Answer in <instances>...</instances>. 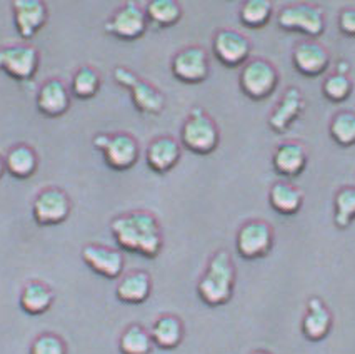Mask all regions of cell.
Returning <instances> with one entry per match:
<instances>
[{
	"label": "cell",
	"mask_w": 355,
	"mask_h": 354,
	"mask_svg": "<svg viewBox=\"0 0 355 354\" xmlns=\"http://www.w3.org/2000/svg\"><path fill=\"white\" fill-rule=\"evenodd\" d=\"M146 15L148 24L157 28H168L180 22L184 9L175 0H152L146 7Z\"/></svg>",
	"instance_id": "cell-27"
},
{
	"label": "cell",
	"mask_w": 355,
	"mask_h": 354,
	"mask_svg": "<svg viewBox=\"0 0 355 354\" xmlns=\"http://www.w3.org/2000/svg\"><path fill=\"white\" fill-rule=\"evenodd\" d=\"M354 90V82L349 76H342V74H330L325 77L324 84H322V92H324L325 99H329L330 102H344L352 96Z\"/></svg>",
	"instance_id": "cell-33"
},
{
	"label": "cell",
	"mask_w": 355,
	"mask_h": 354,
	"mask_svg": "<svg viewBox=\"0 0 355 354\" xmlns=\"http://www.w3.org/2000/svg\"><path fill=\"white\" fill-rule=\"evenodd\" d=\"M305 194L288 180H277L270 186L269 204L280 216H295L304 208Z\"/></svg>",
	"instance_id": "cell-23"
},
{
	"label": "cell",
	"mask_w": 355,
	"mask_h": 354,
	"mask_svg": "<svg viewBox=\"0 0 355 354\" xmlns=\"http://www.w3.org/2000/svg\"><path fill=\"white\" fill-rule=\"evenodd\" d=\"M119 349L122 354H150L154 349L150 331L142 324H130L119 337Z\"/></svg>",
	"instance_id": "cell-29"
},
{
	"label": "cell",
	"mask_w": 355,
	"mask_h": 354,
	"mask_svg": "<svg viewBox=\"0 0 355 354\" xmlns=\"http://www.w3.org/2000/svg\"><path fill=\"white\" fill-rule=\"evenodd\" d=\"M171 71L184 84H202L210 76L209 53L200 45H185L173 53Z\"/></svg>",
	"instance_id": "cell-12"
},
{
	"label": "cell",
	"mask_w": 355,
	"mask_h": 354,
	"mask_svg": "<svg viewBox=\"0 0 355 354\" xmlns=\"http://www.w3.org/2000/svg\"><path fill=\"white\" fill-rule=\"evenodd\" d=\"M237 271L227 249H218L209 259L204 274L197 283L200 301L210 307L224 306L232 299Z\"/></svg>",
	"instance_id": "cell-2"
},
{
	"label": "cell",
	"mask_w": 355,
	"mask_h": 354,
	"mask_svg": "<svg viewBox=\"0 0 355 354\" xmlns=\"http://www.w3.org/2000/svg\"><path fill=\"white\" fill-rule=\"evenodd\" d=\"M72 201L64 189L49 186L40 189L32 201V217L39 226H59L69 219Z\"/></svg>",
	"instance_id": "cell-9"
},
{
	"label": "cell",
	"mask_w": 355,
	"mask_h": 354,
	"mask_svg": "<svg viewBox=\"0 0 355 354\" xmlns=\"http://www.w3.org/2000/svg\"><path fill=\"white\" fill-rule=\"evenodd\" d=\"M147 27L148 20L146 9L139 6L137 2L122 3L104 24L107 34L115 37V39L127 40V42L140 39L147 32Z\"/></svg>",
	"instance_id": "cell-10"
},
{
	"label": "cell",
	"mask_w": 355,
	"mask_h": 354,
	"mask_svg": "<svg viewBox=\"0 0 355 354\" xmlns=\"http://www.w3.org/2000/svg\"><path fill=\"white\" fill-rule=\"evenodd\" d=\"M212 52L225 67H241L250 59L252 42L247 35L235 28H218L212 39Z\"/></svg>",
	"instance_id": "cell-13"
},
{
	"label": "cell",
	"mask_w": 355,
	"mask_h": 354,
	"mask_svg": "<svg viewBox=\"0 0 355 354\" xmlns=\"http://www.w3.org/2000/svg\"><path fill=\"white\" fill-rule=\"evenodd\" d=\"M355 221V186L340 187L334 196V224L347 229Z\"/></svg>",
	"instance_id": "cell-31"
},
{
	"label": "cell",
	"mask_w": 355,
	"mask_h": 354,
	"mask_svg": "<svg viewBox=\"0 0 355 354\" xmlns=\"http://www.w3.org/2000/svg\"><path fill=\"white\" fill-rule=\"evenodd\" d=\"M154 346L165 351L179 348L185 336V328L182 319L175 314H162L154 321L150 329Z\"/></svg>",
	"instance_id": "cell-24"
},
{
	"label": "cell",
	"mask_w": 355,
	"mask_h": 354,
	"mask_svg": "<svg viewBox=\"0 0 355 354\" xmlns=\"http://www.w3.org/2000/svg\"><path fill=\"white\" fill-rule=\"evenodd\" d=\"M152 278L147 271L134 269L123 274L115 287V296L121 303L142 304L150 298Z\"/></svg>",
	"instance_id": "cell-22"
},
{
	"label": "cell",
	"mask_w": 355,
	"mask_h": 354,
	"mask_svg": "<svg viewBox=\"0 0 355 354\" xmlns=\"http://www.w3.org/2000/svg\"><path fill=\"white\" fill-rule=\"evenodd\" d=\"M6 172L15 179H31L39 169V154L28 144H15L3 158Z\"/></svg>",
	"instance_id": "cell-25"
},
{
	"label": "cell",
	"mask_w": 355,
	"mask_h": 354,
	"mask_svg": "<svg viewBox=\"0 0 355 354\" xmlns=\"http://www.w3.org/2000/svg\"><path fill=\"white\" fill-rule=\"evenodd\" d=\"M40 65V52L31 44L0 47V71L17 82H28L35 77Z\"/></svg>",
	"instance_id": "cell-11"
},
{
	"label": "cell",
	"mask_w": 355,
	"mask_h": 354,
	"mask_svg": "<svg viewBox=\"0 0 355 354\" xmlns=\"http://www.w3.org/2000/svg\"><path fill=\"white\" fill-rule=\"evenodd\" d=\"M280 76L277 67L270 60L254 57L242 65L239 74L241 90L252 101H266L279 87Z\"/></svg>",
	"instance_id": "cell-4"
},
{
	"label": "cell",
	"mask_w": 355,
	"mask_h": 354,
	"mask_svg": "<svg viewBox=\"0 0 355 354\" xmlns=\"http://www.w3.org/2000/svg\"><path fill=\"white\" fill-rule=\"evenodd\" d=\"M80 258L90 271L105 279L121 278L123 267H125V258L121 251L104 244H97V242L85 244L82 248Z\"/></svg>",
	"instance_id": "cell-14"
},
{
	"label": "cell",
	"mask_w": 355,
	"mask_h": 354,
	"mask_svg": "<svg viewBox=\"0 0 355 354\" xmlns=\"http://www.w3.org/2000/svg\"><path fill=\"white\" fill-rule=\"evenodd\" d=\"M14 26L22 39H32L42 31L49 20V9L40 0H14Z\"/></svg>",
	"instance_id": "cell-18"
},
{
	"label": "cell",
	"mask_w": 355,
	"mask_h": 354,
	"mask_svg": "<svg viewBox=\"0 0 355 354\" xmlns=\"http://www.w3.org/2000/svg\"><path fill=\"white\" fill-rule=\"evenodd\" d=\"M101 87L102 77L97 69L90 67V65H80V67L73 72L69 89L73 97L87 101V99L96 97Z\"/></svg>",
	"instance_id": "cell-28"
},
{
	"label": "cell",
	"mask_w": 355,
	"mask_h": 354,
	"mask_svg": "<svg viewBox=\"0 0 355 354\" xmlns=\"http://www.w3.org/2000/svg\"><path fill=\"white\" fill-rule=\"evenodd\" d=\"M275 244V230L267 221L249 219L239 228L235 249L239 256L249 261L266 258Z\"/></svg>",
	"instance_id": "cell-8"
},
{
	"label": "cell",
	"mask_w": 355,
	"mask_h": 354,
	"mask_svg": "<svg viewBox=\"0 0 355 354\" xmlns=\"http://www.w3.org/2000/svg\"><path fill=\"white\" fill-rule=\"evenodd\" d=\"M349 71H350V64L347 62V60H340V62L337 64V69H336L337 74H342V76H349Z\"/></svg>",
	"instance_id": "cell-36"
},
{
	"label": "cell",
	"mask_w": 355,
	"mask_h": 354,
	"mask_svg": "<svg viewBox=\"0 0 355 354\" xmlns=\"http://www.w3.org/2000/svg\"><path fill=\"white\" fill-rule=\"evenodd\" d=\"M292 64L305 77H319L330 67V52L315 39H304L292 49Z\"/></svg>",
	"instance_id": "cell-16"
},
{
	"label": "cell",
	"mask_w": 355,
	"mask_h": 354,
	"mask_svg": "<svg viewBox=\"0 0 355 354\" xmlns=\"http://www.w3.org/2000/svg\"><path fill=\"white\" fill-rule=\"evenodd\" d=\"M70 89L59 77L44 81L35 96V106L40 114L47 117H60L70 109Z\"/></svg>",
	"instance_id": "cell-19"
},
{
	"label": "cell",
	"mask_w": 355,
	"mask_h": 354,
	"mask_svg": "<svg viewBox=\"0 0 355 354\" xmlns=\"http://www.w3.org/2000/svg\"><path fill=\"white\" fill-rule=\"evenodd\" d=\"M110 233L119 248L142 258L155 259L164 249L162 226L155 214L146 209L115 216L110 221Z\"/></svg>",
	"instance_id": "cell-1"
},
{
	"label": "cell",
	"mask_w": 355,
	"mask_h": 354,
	"mask_svg": "<svg viewBox=\"0 0 355 354\" xmlns=\"http://www.w3.org/2000/svg\"><path fill=\"white\" fill-rule=\"evenodd\" d=\"M94 147L104 155L105 164L114 171H129L137 164L140 155L139 141L129 133L97 134L92 139Z\"/></svg>",
	"instance_id": "cell-5"
},
{
	"label": "cell",
	"mask_w": 355,
	"mask_h": 354,
	"mask_svg": "<svg viewBox=\"0 0 355 354\" xmlns=\"http://www.w3.org/2000/svg\"><path fill=\"white\" fill-rule=\"evenodd\" d=\"M220 144V129L202 107H193L180 127V146L199 155L212 154Z\"/></svg>",
	"instance_id": "cell-3"
},
{
	"label": "cell",
	"mask_w": 355,
	"mask_h": 354,
	"mask_svg": "<svg viewBox=\"0 0 355 354\" xmlns=\"http://www.w3.org/2000/svg\"><path fill=\"white\" fill-rule=\"evenodd\" d=\"M309 162V152L299 141H284L275 147L272 154V166L279 176L292 177L300 176Z\"/></svg>",
	"instance_id": "cell-20"
},
{
	"label": "cell",
	"mask_w": 355,
	"mask_h": 354,
	"mask_svg": "<svg viewBox=\"0 0 355 354\" xmlns=\"http://www.w3.org/2000/svg\"><path fill=\"white\" fill-rule=\"evenodd\" d=\"M274 14V6L269 0H249L243 2L239 9V19L245 27L262 28L270 22Z\"/></svg>",
	"instance_id": "cell-30"
},
{
	"label": "cell",
	"mask_w": 355,
	"mask_h": 354,
	"mask_svg": "<svg viewBox=\"0 0 355 354\" xmlns=\"http://www.w3.org/2000/svg\"><path fill=\"white\" fill-rule=\"evenodd\" d=\"M275 20L282 31L304 34L309 39H317L325 32V14L315 3H288L277 12Z\"/></svg>",
	"instance_id": "cell-6"
},
{
	"label": "cell",
	"mask_w": 355,
	"mask_h": 354,
	"mask_svg": "<svg viewBox=\"0 0 355 354\" xmlns=\"http://www.w3.org/2000/svg\"><path fill=\"white\" fill-rule=\"evenodd\" d=\"M112 76L119 85L129 90L132 104L135 106L139 112L147 115L162 114L165 107V96L154 84L139 77L134 71H130L129 67H123V65L115 67Z\"/></svg>",
	"instance_id": "cell-7"
},
{
	"label": "cell",
	"mask_w": 355,
	"mask_h": 354,
	"mask_svg": "<svg viewBox=\"0 0 355 354\" xmlns=\"http://www.w3.org/2000/svg\"><path fill=\"white\" fill-rule=\"evenodd\" d=\"M55 294L42 281H28L20 291L19 304L24 312L31 316H40L52 307Z\"/></svg>",
	"instance_id": "cell-26"
},
{
	"label": "cell",
	"mask_w": 355,
	"mask_h": 354,
	"mask_svg": "<svg viewBox=\"0 0 355 354\" xmlns=\"http://www.w3.org/2000/svg\"><path fill=\"white\" fill-rule=\"evenodd\" d=\"M3 174H6V162H3V158L0 155V179H2Z\"/></svg>",
	"instance_id": "cell-37"
},
{
	"label": "cell",
	"mask_w": 355,
	"mask_h": 354,
	"mask_svg": "<svg viewBox=\"0 0 355 354\" xmlns=\"http://www.w3.org/2000/svg\"><path fill=\"white\" fill-rule=\"evenodd\" d=\"M334 326V316L330 312L329 306L320 299L319 296H312L307 301V311L302 318V335L309 341L319 343L330 335Z\"/></svg>",
	"instance_id": "cell-21"
},
{
	"label": "cell",
	"mask_w": 355,
	"mask_h": 354,
	"mask_svg": "<svg viewBox=\"0 0 355 354\" xmlns=\"http://www.w3.org/2000/svg\"><path fill=\"white\" fill-rule=\"evenodd\" d=\"M28 354H67V344L59 335L42 332L32 341Z\"/></svg>",
	"instance_id": "cell-34"
},
{
	"label": "cell",
	"mask_w": 355,
	"mask_h": 354,
	"mask_svg": "<svg viewBox=\"0 0 355 354\" xmlns=\"http://www.w3.org/2000/svg\"><path fill=\"white\" fill-rule=\"evenodd\" d=\"M182 159V146L180 141L168 134L157 135L148 142L146 149V162L155 174H167Z\"/></svg>",
	"instance_id": "cell-17"
},
{
	"label": "cell",
	"mask_w": 355,
	"mask_h": 354,
	"mask_svg": "<svg viewBox=\"0 0 355 354\" xmlns=\"http://www.w3.org/2000/svg\"><path fill=\"white\" fill-rule=\"evenodd\" d=\"M338 28L347 37H355V7H345L338 14Z\"/></svg>",
	"instance_id": "cell-35"
},
{
	"label": "cell",
	"mask_w": 355,
	"mask_h": 354,
	"mask_svg": "<svg viewBox=\"0 0 355 354\" xmlns=\"http://www.w3.org/2000/svg\"><path fill=\"white\" fill-rule=\"evenodd\" d=\"M305 107H307V102H305V96L302 90L295 87V85H291V87L286 89V92L282 94V97H280L277 104H275L274 110L269 114L267 124H269V127L274 133H287V130L302 117V114L305 112Z\"/></svg>",
	"instance_id": "cell-15"
},
{
	"label": "cell",
	"mask_w": 355,
	"mask_h": 354,
	"mask_svg": "<svg viewBox=\"0 0 355 354\" xmlns=\"http://www.w3.org/2000/svg\"><path fill=\"white\" fill-rule=\"evenodd\" d=\"M330 137L340 147L355 146V112L340 110L330 119L329 124Z\"/></svg>",
	"instance_id": "cell-32"
},
{
	"label": "cell",
	"mask_w": 355,
	"mask_h": 354,
	"mask_svg": "<svg viewBox=\"0 0 355 354\" xmlns=\"http://www.w3.org/2000/svg\"><path fill=\"white\" fill-rule=\"evenodd\" d=\"M252 354H272V353L266 351V349H257V351H254Z\"/></svg>",
	"instance_id": "cell-38"
}]
</instances>
